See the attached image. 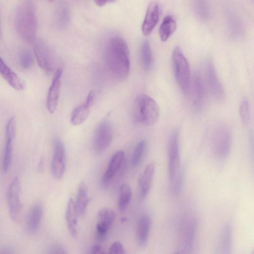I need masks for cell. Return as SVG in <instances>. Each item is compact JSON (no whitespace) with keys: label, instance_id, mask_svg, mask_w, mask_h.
Wrapping results in <instances>:
<instances>
[{"label":"cell","instance_id":"6da1fadb","mask_svg":"<svg viewBox=\"0 0 254 254\" xmlns=\"http://www.w3.org/2000/svg\"><path fill=\"white\" fill-rule=\"evenodd\" d=\"M105 61L111 75L119 80L125 79L130 69L128 46L121 37L115 36L109 40L105 49Z\"/></svg>","mask_w":254,"mask_h":254},{"label":"cell","instance_id":"7a4b0ae2","mask_svg":"<svg viewBox=\"0 0 254 254\" xmlns=\"http://www.w3.org/2000/svg\"><path fill=\"white\" fill-rule=\"evenodd\" d=\"M15 26L20 37L29 43L36 40L37 29L35 5L31 0H23L18 5L15 15Z\"/></svg>","mask_w":254,"mask_h":254},{"label":"cell","instance_id":"3957f363","mask_svg":"<svg viewBox=\"0 0 254 254\" xmlns=\"http://www.w3.org/2000/svg\"><path fill=\"white\" fill-rule=\"evenodd\" d=\"M159 115V107L153 98L145 94H140L136 97L133 117L136 123L146 126L153 125L157 122Z\"/></svg>","mask_w":254,"mask_h":254},{"label":"cell","instance_id":"277c9868","mask_svg":"<svg viewBox=\"0 0 254 254\" xmlns=\"http://www.w3.org/2000/svg\"><path fill=\"white\" fill-rule=\"evenodd\" d=\"M173 65L176 80L182 92L187 94L191 85L189 64L181 48L176 47L172 54Z\"/></svg>","mask_w":254,"mask_h":254},{"label":"cell","instance_id":"5b68a950","mask_svg":"<svg viewBox=\"0 0 254 254\" xmlns=\"http://www.w3.org/2000/svg\"><path fill=\"white\" fill-rule=\"evenodd\" d=\"M197 221L191 215H187L182 220L180 231L179 253H190L193 251L197 234Z\"/></svg>","mask_w":254,"mask_h":254},{"label":"cell","instance_id":"8992f818","mask_svg":"<svg viewBox=\"0 0 254 254\" xmlns=\"http://www.w3.org/2000/svg\"><path fill=\"white\" fill-rule=\"evenodd\" d=\"M212 142L216 155L225 159L228 155L232 143V132L230 127L225 124L217 126L213 130Z\"/></svg>","mask_w":254,"mask_h":254},{"label":"cell","instance_id":"52a82bcc","mask_svg":"<svg viewBox=\"0 0 254 254\" xmlns=\"http://www.w3.org/2000/svg\"><path fill=\"white\" fill-rule=\"evenodd\" d=\"M179 132L175 129L169 137L168 147V175L170 183L181 173L179 148Z\"/></svg>","mask_w":254,"mask_h":254},{"label":"cell","instance_id":"ba28073f","mask_svg":"<svg viewBox=\"0 0 254 254\" xmlns=\"http://www.w3.org/2000/svg\"><path fill=\"white\" fill-rule=\"evenodd\" d=\"M205 77L210 95L216 101H222L225 96L224 90L211 60H208L205 65Z\"/></svg>","mask_w":254,"mask_h":254},{"label":"cell","instance_id":"9c48e42d","mask_svg":"<svg viewBox=\"0 0 254 254\" xmlns=\"http://www.w3.org/2000/svg\"><path fill=\"white\" fill-rule=\"evenodd\" d=\"M20 184L16 177L10 183L7 192V202L11 218L14 221L19 220L22 204L20 199Z\"/></svg>","mask_w":254,"mask_h":254},{"label":"cell","instance_id":"30bf717a","mask_svg":"<svg viewBox=\"0 0 254 254\" xmlns=\"http://www.w3.org/2000/svg\"><path fill=\"white\" fill-rule=\"evenodd\" d=\"M113 139V130L110 122L104 120L101 122L96 129L94 137L95 152L101 153L110 145Z\"/></svg>","mask_w":254,"mask_h":254},{"label":"cell","instance_id":"8fae6325","mask_svg":"<svg viewBox=\"0 0 254 254\" xmlns=\"http://www.w3.org/2000/svg\"><path fill=\"white\" fill-rule=\"evenodd\" d=\"M65 167V153L63 142L58 138L54 141V154L51 163V172L53 177L61 179L64 174Z\"/></svg>","mask_w":254,"mask_h":254},{"label":"cell","instance_id":"7c38bea8","mask_svg":"<svg viewBox=\"0 0 254 254\" xmlns=\"http://www.w3.org/2000/svg\"><path fill=\"white\" fill-rule=\"evenodd\" d=\"M62 69L58 68L55 72L49 88L47 98V107L51 114L54 113L57 108L61 87Z\"/></svg>","mask_w":254,"mask_h":254},{"label":"cell","instance_id":"4fadbf2b","mask_svg":"<svg viewBox=\"0 0 254 254\" xmlns=\"http://www.w3.org/2000/svg\"><path fill=\"white\" fill-rule=\"evenodd\" d=\"M160 12V6L158 2L152 1L149 3L141 26L144 35L148 36L153 31L159 21Z\"/></svg>","mask_w":254,"mask_h":254},{"label":"cell","instance_id":"5bb4252c","mask_svg":"<svg viewBox=\"0 0 254 254\" xmlns=\"http://www.w3.org/2000/svg\"><path fill=\"white\" fill-rule=\"evenodd\" d=\"M34 51L39 66L47 72L53 70L52 59L47 45L41 40L34 42Z\"/></svg>","mask_w":254,"mask_h":254},{"label":"cell","instance_id":"9a60e30c","mask_svg":"<svg viewBox=\"0 0 254 254\" xmlns=\"http://www.w3.org/2000/svg\"><path fill=\"white\" fill-rule=\"evenodd\" d=\"M151 221L148 215H142L138 219L136 225V239L138 245L144 247L147 242Z\"/></svg>","mask_w":254,"mask_h":254},{"label":"cell","instance_id":"2e32d148","mask_svg":"<svg viewBox=\"0 0 254 254\" xmlns=\"http://www.w3.org/2000/svg\"><path fill=\"white\" fill-rule=\"evenodd\" d=\"M155 172V165L153 163L148 164L138 179V186L140 195L145 198L148 194L152 182Z\"/></svg>","mask_w":254,"mask_h":254},{"label":"cell","instance_id":"e0dca14e","mask_svg":"<svg viewBox=\"0 0 254 254\" xmlns=\"http://www.w3.org/2000/svg\"><path fill=\"white\" fill-rule=\"evenodd\" d=\"M78 215L75 201L72 198H70L67 202L65 218L68 229L73 238H76L77 235Z\"/></svg>","mask_w":254,"mask_h":254},{"label":"cell","instance_id":"ac0fdd59","mask_svg":"<svg viewBox=\"0 0 254 254\" xmlns=\"http://www.w3.org/2000/svg\"><path fill=\"white\" fill-rule=\"evenodd\" d=\"M0 74L14 89L20 91L24 89L22 81L0 57Z\"/></svg>","mask_w":254,"mask_h":254},{"label":"cell","instance_id":"d6986e66","mask_svg":"<svg viewBox=\"0 0 254 254\" xmlns=\"http://www.w3.org/2000/svg\"><path fill=\"white\" fill-rule=\"evenodd\" d=\"M43 215V207L40 203H35L30 208L26 222V230L34 233L39 228Z\"/></svg>","mask_w":254,"mask_h":254},{"label":"cell","instance_id":"ffe728a7","mask_svg":"<svg viewBox=\"0 0 254 254\" xmlns=\"http://www.w3.org/2000/svg\"><path fill=\"white\" fill-rule=\"evenodd\" d=\"M124 157L125 153L121 150L118 151L113 154L103 177V181L104 183L109 182L116 173L119 169Z\"/></svg>","mask_w":254,"mask_h":254},{"label":"cell","instance_id":"44dd1931","mask_svg":"<svg viewBox=\"0 0 254 254\" xmlns=\"http://www.w3.org/2000/svg\"><path fill=\"white\" fill-rule=\"evenodd\" d=\"M232 245V227L230 223L223 227L219 237L218 250L219 253L228 254L231 253Z\"/></svg>","mask_w":254,"mask_h":254},{"label":"cell","instance_id":"7402d4cb","mask_svg":"<svg viewBox=\"0 0 254 254\" xmlns=\"http://www.w3.org/2000/svg\"><path fill=\"white\" fill-rule=\"evenodd\" d=\"M204 95L203 86L199 75L195 74L191 83V100L193 106L197 110L200 108Z\"/></svg>","mask_w":254,"mask_h":254},{"label":"cell","instance_id":"603a6c76","mask_svg":"<svg viewBox=\"0 0 254 254\" xmlns=\"http://www.w3.org/2000/svg\"><path fill=\"white\" fill-rule=\"evenodd\" d=\"M177 22L171 15H166L163 19L159 29V35L162 41H166L175 31Z\"/></svg>","mask_w":254,"mask_h":254},{"label":"cell","instance_id":"cb8c5ba5","mask_svg":"<svg viewBox=\"0 0 254 254\" xmlns=\"http://www.w3.org/2000/svg\"><path fill=\"white\" fill-rule=\"evenodd\" d=\"M89 202L87 187L85 183L82 182L79 184L76 199L75 201L79 215H82L85 213Z\"/></svg>","mask_w":254,"mask_h":254},{"label":"cell","instance_id":"d4e9b609","mask_svg":"<svg viewBox=\"0 0 254 254\" xmlns=\"http://www.w3.org/2000/svg\"><path fill=\"white\" fill-rule=\"evenodd\" d=\"M91 107V105L85 102L74 108L71 113V123L73 125L77 126L84 122L89 115Z\"/></svg>","mask_w":254,"mask_h":254},{"label":"cell","instance_id":"484cf974","mask_svg":"<svg viewBox=\"0 0 254 254\" xmlns=\"http://www.w3.org/2000/svg\"><path fill=\"white\" fill-rule=\"evenodd\" d=\"M193 13L201 21L207 19L209 13V0H190Z\"/></svg>","mask_w":254,"mask_h":254},{"label":"cell","instance_id":"4316f807","mask_svg":"<svg viewBox=\"0 0 254 254\" xmlns=\"http://www.w3.org/2000/svg\"><path fill=\"white\" fill-rule=\"evenodd\" d=\"M227 25L230 35L234 38L241 37L243 33L242 23L233 12L229 11L227 16Z\"/></svg>","mask_w":254,"mask_h":254},{"label":"cell","instance_id":"83f0119b","mask_svg":"<svg viewBox=\"0 0 254 254\" xmlns=\"http://www.w3.org/2000/svg\"><path fill=\"white\" fill-rule=\"evenodd\" d=\"M132 196V190L128 184H123L120 188L118 206L120 211H124L127 207Z\"/></svg>","mask_w":254,"mask_h":254},{"label":"cell","instance_id":"f1b7e54d","mask_svg":"<svg viewBox=\"0 0 254 254\" xmlns=\"http://www.w3.org/2000/svg\"><path fill=\"white\" fill-rule=\"evenodd\" d=\"M152 59V51L149 43L145 40L142 43L140 49L141 64L144 70L147 71L150 69Z\"/></svg>","mask_w":254,"mask_h":254},{"label":"cell","instance_id":"f546056e","mask_svg":"<svg viewBox=\"0 0 254 254\" xmlns=\"http://www.w3.org/2000/svg\"><path fill=\"white\" fill-rule=\"evenodd\" d=\"M145 146V141L142 140L135 147L131 157V164L133 166L135 167L139 164L143 157Z\"/></svg>","mask_w":254,"mask_h":254},{"label":"cell","instance_id":"4dcf8cb0","mask_svg":"<svg viewBox=\"0 0 254 254\" xmlns=\"http://www.w3.org/2000/svg\"><path fill=\"white\" fill-rule=\"evenodd\" d=\"M98 216L99 221L107 223L111 227L115 220L116 213L111 208H103L98 212Z\"/></svg>","mask_w":254,"mask_h":254},{"label":"cell","instance_id":"1f68e13d","mask_svg":"<svg viewBox=\"0 0 254 254\" xmlns=\"http://www.w3.org/2000/svg\"><path fill=\"white\" fill-rule=\"evenodd\" d=\"M12 153V140L7 139L2 162V170L6 173L10 167Z\"/></svg>","mask_w":254,"mask_h":254},{"label":"cell","instance_id":"d6a6232c","mask_svg":"<svg viewBox=\"0 0 254 254\" xmlns=\"http://www.w3.org/2000/svg\"><path fill=\"white\" fill-rule=\"evenodd\" d=\"M240 115L243 123L248 125L250 122V113L249 102L246 99H243L241 102Z\"/></svg>","mask_w":254,"mask_h":254},{"label":"cell","instance_id":"836d02e7","mask_svg":"<svg viewBox=\"0 0 254 254\" xmlns=\"http://www.w3.org/2000/svg\"><path fill=\"white\" fill-rule=\"evenodd\" d=\"M20 63L24 69L31 68L34 64V59L31 52L27 50H23L20 55Z\"/></svg>","mask_w":254,"mask_h":254},{"label":"cell","instance_id":"e575fe53","mask_svg":"<svg viewBox=\"0 0 254 254\" xmlns=\"http://www.w3.org/2000/svg\"><path fill=\"white\" fill-rule=\"evenodd\" d=\"M110 226L106 223L99 221L96 227V238L99 242H103L106 238V236L110 229Z\"/></svg>","mask_w":254,"mask_h":254},{"label":"cell","instance_id":"d590c367","mask_svg":"<svg viewBox=\"0 0 254 254\" xmlns=\"http://www.w3.org/2000/svg\"><path fill=\"white\" fill-rule=\"evenodd\" d=\"M15 134V121L14 117H11L8 121L5 127V136L6 140H13Z\"/></svg>","mask_w":254,"mask_h":254},{"label":"cell","instance_id":"8d00e7d4","mask_svg":"<svg viewBox=\"0 0 254 254\" xmlns=\"http://www.w3.org/2000/svg\"><path fill=\"white\" fill-rule=\"evenodd\" d=\"M109 253L111 254H124L125 252L122 243L116 241L111 246L109 249Z\"/></svg>","mask_w":254,"mask_h":254},{"label":"cell","instance_id":"74e56055","mask_svg":"<svg viewBox=\"0 0 254 254\" xmlns=\"http://www.w3.org/2000/svg\"><path fill=\"white\" fill-rule=\"evenodd\" d=\"M50 253L52 254H65L66 252L65 250L61 246L59 245H55L53 246L51 249L50 250Z\"/></svg>","mask_w":254,"mask_h":254},{"label":"cell","instance_id":"f35d334b","mask_svg":"<svg viewBox=\"0 0 254 254\" xmlns=\"http://www.w3.org/2000/svg\"><path fill=\"white\" fill-rule=\"evenodd\" d=\"M90 253L93 254H100L104 253L102 246L100 244H95L93 245L91 249Z\"/></svg>","mask_w":254,"mask_h":254},{"label":"cell","instance_id":"ab89813d","mask_svg":"<svg viewBox=\"0 0 254 254\" xmlns=\"http://www.w3.org/2000/svg\"><path fill=\"white\" fill-rule=\"evenodd\" d=\"M117 0H94L95 3L99 6H103L108 3H112Z\"/></svg>","mask_w":254,"mask_h":254},{"label":"cell","instance_id":"60d3db41","mask_svg":"<svg viewBox=\"0 0 254 254\" xmlns=\"http://www.w3.org/2000/svg\"><path fill=\"white\" fill-rule=\"evenodd\" d=\"M127 220V218H126V217H123V218H122L121 219V221H122V222H126V220Z\"/></svg>","mask_w":254,"mask_h":254},{"label":"cell","instance_id":"b9f144b4","mask_svg":"<svg viewBox=\"0 0 254 254\" xmlns=\"http://www.w3.org/2000/svg\"><path fill=\"white\" fill-rule=\"evenodd\" d=\"M48 0V1H53V0Z\"/></svg>","mask_w":254,"mask_h":254}]
</instances>
